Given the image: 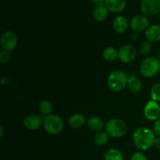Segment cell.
Here are the masks:
<instances>
[{
  "mask_svg": "<svg viewBox=\"0 0 160 160\" xmlns=\"http://www.w3.org/2000/svg\"><path fill=\"white\" fill-rule=\"evenodd\" d=\"M129 27L128 19L123 16H118L112 22V28L117 33L121 34L125 32Z\"/></svg>",
  "mask_w": 160,
  "mask_h": 160,
  "instance_id": "4fadbf2b",
  "label": "cell"
},
{
  "mask_svg": "<svg viewBox=\"0 0 160 160\" xmlns=\"http://www.w3.org/2000/svg\"><path fill=\"white\" fill-rule=\"evenodd\" d=\"M154 145L158 148V149H160V138H156L154 142Z\"/></svg>",
  "mask_w": 160,
  "mask_h": 160,
  "instance_id": "f1b7e54d",
  "label": "cell"
},
{
  "mask_svg": "<svg viewBox=\"0 0 160 160\" xmlns=\"http://www.w3.org/2000/svg\"><path fill=\"white\" fill-rule=\"evenodd\" d=\"M128 77L123 71L116 70L111 73L108 78L107 84L112 92H120L128 84Z\"/></svg>",
  "mask_w": 160,
  "mask_h": 160,
  "instance_id": "7a4b0ae2",
  "label": "cell"
},
{
  "mask_svg": "<svg viewBox=\"0 0 160 160\" xmlns=\"http://www.w3.org/2000/svg\"><path fill=\"white\" fill-rule=\"evenodd\" d=\"M156 134L146 128H139L133 134V142L138 148L148 150L154 145Z\"/></svg>",
  "mask_w": 160,
  "mask_h": 160,
  "instance_id": "6da1fadb",
  "label": "cell"
},
{
  "mask_svg": "<svg viewBox=\"0 0 160 160\" xmlns=\"http://www.w3.org/2000/svg\"><path fill=\"white\" fill-rule=\"evenodd\" d=\"M145 117L149 120H157L160 117V107L154 100L148 102L144 109Z\"/></svg>",
  "mask_w": 160,
  "mask_h": 160,
  "instance_id": "30bf717a",
  "label": "cell"
},
{
  "mask_svg": "<svg viewBox=\"0 0 160 160\" xmlns=\"http://www.w3.org/2000/svg\"><path fill=\"white\" fill-rule=\"evenodd\" d=\"M149 24L148 18L145 15H136L131 18L130 27L135 32H142L147 29Z\"/></svg>",
  "mask_w": 160,
  "mask_h": 160,
  "instance_id": "9c48e42d",
  "label": "cell"
},
{
  "mask_svg": "<svg viewBox=\"0 0 160 160\" xmlns=\"http://www.w3.org/2000/svg\"><path fill=\"white\" fill-rule=\"evenodd\" d=\"M23 124L29 130H37L43 124V120L38 115H30L24 119Z\"/></svg>",
  "mask_w": 160,
  "mask_h": 160,
  "instance_id": "7c38bea8",
  "label": "cell"
},
{
  "mask_svg": "<svg viewBox=\"0 0 160 160\" xmlns=\"http://www.w3.org/2000/svg\"><path fill=\"white\" fill-rule=\"evenodd\" d=\"M128 87L132 93H138L142 88V83L135 75H130L128 76Z\"/></svg>",
  "mask_w": 160,
  "mask_h": 160,
  "instance_id": "5bb4252c",
  "label": "cell"
},
{
  "mask_svg": "<svg viewBox=\"0 0 160 160\" xmlns=\"http://www.w3.org/2000/svg\"><path fill=\"white\" fill-rule=\"evenodd\" d=\"M145 37L148 42H155L160 40V26L159 25H152L147 29Z\"/></svg>",
  "mask_w": 160,
  "mask_h": 160,
  "instance_id": "9a60e30c",
  "label": "cell"
},
{
  "mask_svg": "<svg viewBox=\"0 0 160 160\" xmlns=\"http://www.w3.org/2000/svg\"><path fill=\"white\" fill-rule=\"evenodd\" d=\"M141 10L145 16H155L160 12V0H142Z\"/></svg>",
  "mask_w": 160,
  "mask_h": 160,
  "instance_id": "8992f818",
  "label": "cell"
},
{
  "mask_svg": "<svg viewBox=\"0 0 160 160\" xmlns=\"http://www.w3.org/2000/svg\"><path fill=\"white\" fill-rule=\"evenodd\" d=\"M108 13H109V10L104 5V6H97L94 9L92 15L96 21L102 22L106 20V17H108Z\"/></svg>",
  "mask_w": 160,
  "mask_h": 160,
  "instance_id": "2e32d148",
  "label": "cell"
},
{
  "mask_svg": "<svg viewBox=\"0 0 160 160\" xmlns=\"http://www.w3.org/2000/svg\"><path fill=\"white\" fill-rule=\"evenodd\" d=\"M39 109H40L41 112L45 116H49L51 115L52 110V106L50 102L47 101V100H43L39 104Z\"/></svg>",
  "mask_w": 160,
  "mask_h": 160,
  "instance_id": "7402d4cb",
  "label": "cell"
},
{
  "mask_svg": "<svg viewBox=\"0 0 160 160\" xmlns=\"http://www.w3.org/2000/svg\"><path fill=\"white\" fill-rule=\"evenodd\" d=\"M123 156L121 152L117 148H110L104 155L105 160H123Z\"/></svg>",
  "mask_w": 160,
  "mask_h": 160,
  "instance_id": "d6986e66",
  "label": "cell"
},
{
  "mask_svg": "<svg viewBox=\"0 0 160 160\" xmlns=\"http://www.w3.org/2000/svg\"><path fill=\"white\" fill-rule=\"evenodd\" d=\"M159 61H160V52H159Z\"/></svg>",
  "mask_w": 160,
  "mask_h": 160,
  "instance_id": "f546056e",
  "label": "cell"
},
{
  "mask_svg": "<svg viewBox=\"0 0 160 160\" xmlns=\"http://www.w3.org/2000/svg\"><path fill=\"white\" fill-rule=\"evenodd\" d=\"M154 133L160 137V119L157 120L154 124Z\"/></svg>",
  "mask_w": 160,
  "mask_h": 160,
  "instance_id": "4316f807",
  "label": "cell"
},
{
  "mask_svg": "<svg viewBox=\"0 0 160 160\" xmlns=\"http://www.w3.org/2000/svg\"><path fill=\"white\" fill-rule=\"evenodd\" d=\"M44 129L50 134H58L63 129L62 119L56 115L47 116L43 120Z\"/></svg>",
  "mask_w": 160,
  "mask_h": 160,
  "instance_id": "5b68a950",
  "label": "cell"
},
{
  "mask_svg": "<svg viewBox=\"0 0 160 160\" xmlns=\"http://www.w3.org/2000/svg\"><path fill=\"white\" fill-rule=\"evenodd\" d=\"M103 125L104 124H103L102 120L99 117H95V116L90 117L88 120V126L93 131H97V132L101 131L103 128Z\"/></svg>",
  "mask_w": 160,
  "mask_h": 160,
  "instance_id": "e0dca14e",
  "label": "cell"
},
{
  "mask_svg": "<svg viewBox=\"0 0 160 160\" xmlns=\"http://www.w3.org/2000/svg\"><path fill=\"white\" fill-rule=\"evenodd\" d=\"M85 119L81 114H74L69 119V124L73 128H79L84 124Z\"/></svg>",
  "mask_w": 160,
  "mask_h": 160,
  "instance_id": "ac0fdd59",
  "label": "cell"
},
{
  "mask_svg": "<svg viewBox=\"0 0 160 160\" xmlns=\"http://www.w3.org/2000/svg\"><path fill=\"white\" fill-rule=\"evenodd\" d=\"M105 6L110 12H120L126 8L127 2L126 0H106Z\"/></svg>",
  "mask_w": 160,
  "mask_h": 160,
  "instance_id": "8fae6325",
  "label": "cell"
},
{
  "mask_svg": "<svg viewBox=\"0 0 160 160\" xmlns=\"http://www.w3.org/2000/svg\"><path fill=\"white\" fill-rule=\"evenodd\" d=\"M137 51L131 45H125L120 48L118 52V57L121 62L128 63L135 59Z\"/></svg>",
  "mask_w": 160,
  "mask_h": 160,
  "instance_id": "ba28073f",
  "label": "cell"
},
{
  "mask_svg": "<svg viewBox=\"0 0 160 160\" xmlns=\"http://www.w3.org/2000/svg\"><path fill=\"white\" fill-rule=\"evenodd\" d=\"M92 2L95 3L97 6H104L106 0H91Z\"/></svg>",
  "mask_w": 160,
  "mask_h": 160,
  "instance_id": "83f0119b",
  "label": "cell"
},
{
  "mask_svg": "<svg viewBox=\"0 0 160 160\" xmlns=\"http://www.w3.org/2000/svg\"><path fill=\"white\" fill-rule=\"evenodd\" d=\"M152 45L151 42H142V44L141 45V52L143 55H147L152 51Z\"/></svg>",
  "mask_w": 160,
  "mask_h": 160,
  "instance_id": "cb8c5ba5",
  "label": "cell"
},
{
  "mask_svg": "<svg viewBox=\"0 0 160 160\" xmlns=\"http://www.w3.org/2000/svg\"><path fill=\"white\" fill-rule=\"evenodd\" d=\"M102 56L105 60L112 62L118 57V52L117 51L116 48H112V47H108L104 49Z\"/></svg>",
  "mask_w": 160,
  "mask_h": 160,
  "instance_id": "ffe728a7",
  "label": "cell"
},
{
  "mask_svg": "<svg viewBox=\"0 0 160 160\" xmlns=\"http://www.w3.org/2000/svg\"><path fill=\"white\" fill-rule=\"evenodd\" d=\"M160 69V62L154 56L147 57L142 61L140 67L142 74L145 78H152L158 73Z\"/></svg>",
  "mask_w": 160,
  "mask_h": 160,
  "instance_id": "277c9868",
  "label": "cell"
},
{
  "mask_svg": "<svg viewBox=\"0 0 160 160\" xmlns=\"http://www.w3.org/2000/svg\"><path fill=\"white\" fill-rule=\"evenodd\" d=\"M0 43L4 50L11 52L16 48L17 45V38L12 31H5L1 36Z\"/></svg>",
  "mask_w": 160,
  "mask_h": 160,
  "instance_id": "52a82bcc",
  "label": "cell"
},
{
  "mask_svg": "<svg viewBox=\"0 0 160 160\" xmlns=\"http://www.w3.org/2000/svg\"><path fill=\"white\" fill-rule=\"evenodd\" d=\"M10 59V54L6 50H2L0 52V62L2 63H6Z\"/></svg>",
  "mask_w": 160,
  "mask_h": 160,
  "instance_id": "d4e9b609",
  "label": "cell"
},
{
  "mask_svg": "<svg viewBox=\"0 0 160 160\" xmlns=\"http://www.w3.org/2000/svg\"><path fill=\"white\" fill-rule=\"evenodd\" d=\"M131 160H148L146 156L142 152H135L131 156Z\"/></svg>",
  "mask_w": 160,
  "mask_h": 160,
  "instance_id": "484cf974",
  "label": "cell"
},
{
  "mask_svg": "<svg viewBox=\"0 0 160 160\" xmlns=\"http://www.w3.org/2000/svg\"><path fill=\"white\" fill-rule=\"evenodd\" d=\"M105 129L109 136L115 138H122L125 135L128 131L126 123L120 119H112L109 120L106 123Z\"/></svg>",
  "mask_w": 160,
  "mask_h": 160,
  "instance_id": "3957f363",
  "label": "cell"
},
{
  "mask_svg": "<svg viewBox=\"0 0 160 160\" xmlns=\"http://www.w3.org/2000/svg\"><path fill=\"white\" fill-rule=\"evenodd\" d=\"M152 99L156 102H160V82L154 84L151 89Z\"/></svg>",
  "mask_w": 160,
  "mask_h": 160,
  "instance_id": "603a6c76",
  "label": "cell"
},
{
  "mask_svg": "<svg viewBox=\"0 0 160 160\" xmlns=\"http://www.w3.org/2000/svg\"><path fill=\"white\" fill-rule=\"evenodd\" d=\"M94 140L96 145H104L107 143L109 140V134L104 131H99L95 135Z\"/></svg>",
  "mask_w": 160,
  "mask_h": 160,
  "instance_id": "44dd1931",
  "label": "cell"
}]
</instances>
